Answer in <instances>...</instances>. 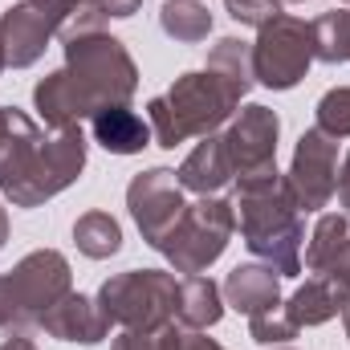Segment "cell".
Wrapping results in <instances>:
<instances>
[{
  "label": "cell",
  "instance_id": "1",
  "mask_svg": "<svg viewBox=\"0 0 350 350\" xmlns=\"http://www.w3.org/2000/svg\"><path fill=\"white\" fill-rule=\"evenodd\" d=\"M139 90L131 49L110 33H78L66 41V66L33 86V110L57 135L82 126L102 106H126Z\"/></svg>",
  "mask_w": 350,
  "mask_h": 350
},
{
  "label": "cell",
  "instance_id": "2",
  "mask_svg": "<svg viewBox=\"0 0 350 350\" xmlns=\"http://www.w3.org/2000/svg\"><path fill=\"white\" fill-rule=\"evenodd\" d=\"M232 212H237L241 237L257 261H265L277 277L301 273L306 224H301V208H297L289 179L277 167L257 175H237Z\"/></svg>",
  "mask_w": 350,
  "mask_h": 350
},
{
  "label": "cell",
  "instance_id": "3",
  "mask_svg": "<svg viewBox=\"0 0 350 350\" xmlns=\"http://www.w3.org/2000/svg\"><path fill=\"white\" fill-rule=\"evenodd\" d=\"M86 135L82 126L45 135L33 118L12 139V147L0 159V191L12 200V208H37L53 196H62L86 167Z\"/></svg>",
  "mask_w": 350,
  "mask_h": 350
},
{
  "label": "cell",
  "instance_id": "4",
  "mask_svg": "<svg viewBox=\"0 0 350 350\" xmlns=\"http://www.w3.org/2000/svg\"><path fill=\"white\" fill-rule=\"evenodd\" d=\"M241 106V94L228 90L212 70H187L172 82L167 94L147 102V122L155 147L175 151L187 139L216 135Z\"/></svg>",
  "mask_w": 350,
  "mask_h": 350
},
{
  "label": "cell",
  "instance_id": "5",
  "mask_svg": "<svg viewBox=\"0 0 350 350\" xmlns=\"http://www.w3.org/2000/svg\"><path fill=\"white\" fill-rule=\"evenodd\" d=\"M175 301H179V281L163 269H126L102 281L98 289V306L110 318V326L143 334H163L172 326Z\"/></svg>",
  "mask_w": 350,
  "mask_h": 350
},
{
  "label": "cell",
  "instance_id": "6",
  "mask_svg": "<svg viewBox=\"0 0 350 350\" xmlns=\"http://www.w3.org/2000/svg\"><path fill=\"white\" fill-rule=\"evenodd\" d=\"M237 232V212L232 200L220 196H200L196 204L183 208V216L175 220V228L163 237L159 253L172 261L175 273H204L208 265H216L224 257L228 241Z\"/></svg>",
  "mask_w": 350,
  "mask_h": 350
},
{
  "label": "cell",
  "instance_id": "7",
  "mask_svg": "<svg viewBox=\"0 0 350 350\" xmlns=\"http://www.w3.org/2000/svg\"><path fill=\"white\" fill-rule=\"evenodd\" d=\"M314 66V25L301 16H273L253 41V78L265 90H293Z\"/></svg>",
  "mask_w": 350,
  "mask_h": 350
},
{
  "label": "cell",
  "instance_id": "8",
  "mask_svg": "<svg viewBox=\"0 0 350 350\" xmlns=\"http://www.w3.org/2000/svg\"><path fill=\"white\" fill-rule=\"evenodd\" d=\"M285 179H289L301 212H322L338 191V139H330L318 126L301 131Z\"/></svg>",
  "mask_w": 350,
  "mask_h": 350
},
{
  "label": "cell",
  "instance_id": "9",
  "mask_svg": "<svg viewBox=\"0 0 350 350\" xmlns=\"http://www.w3.org/2000/svg\"><path fill=\"white\" fill-rule=\"evenodd\" d=\"M126 208H131L143 241L151 249H159L187 204H183V187H179L172 167H147L126 183Z\"/></svg>",
  "mask_w": 350,
  "mask_h": 350
},
{
  "label": "cell",
  "instance_id": "10",
  "mask_svg": "<svg viewBox=\"0 0 350 350\" xmlns=\"http://www.w3.org/2000/svg\"><path fill=\"white\" fill-rule=\"evenodd\" d=\"M8 281H12V293H16L21 314H25L29 326H37L45 318V310H53L66 293H74L70 261L57 249H37V253L21 257L8 269Z\"/></svg>",
  "mask_w": 350,
  "mask_h": 350
},
{
  "label": "cell",
  "instance_id": "11",
  "mask_svg": "<svg viewBox=\"0 0 350 350\" xmlns=\"http://www.w3.org/2000/svg\"><path fill=\"white\" fill-rule=\"evenodd\" d=\"M277 139H281V118L277 110H269L261 102H249L232 114L228 131H224V147L232 159L237 175H257L277 167Z\"/></svg>",
  "mask_w": 350,
  "mask_h": 350
},
{
  "label": "cell",
  "instance_id": "12",
  "mask_svg": "<svg viewBox=\"0 0 350 350\" xmlns=\"http://www.w3.org/2000/svg\"><path fill=\"white\" fill-rule=\"evenodd\" d=\"M37 326L49 338L82 342V347H98V342L110 338V318L102 314L98 297H86V293H66L53 310H45V318Z\"/></svg>",
  "mask_w": 350,
  "mask_h": 350
},
{
  "label": "cell",
  "instance_id": "13",
  "mask_svg": "<svg viewBox=\"0 0 350 350\" xmlns=\"http://www.w3.org/2000/svg\"><path fill=\"white\" fill-rule=\"evenodd\" d=\"M347 301H350V277L347 273H314L281 306H285V314H289V322L297 330H310V326H326L330 318H338Z\"/></svg>",
  "mask_w": 350,
  "mask_h": 350
},
{
  "label": "cell",
  "instance_id": "14",
  "mask_svg": "<svg viewBox=\"0 0 350 350\" xmlns=\"http://www.w3.org/2000/svg\"><path fill=\"white\" fill-rule=\"evenodd\" d=\"M0 33H4V57L12 70H29L33 62H41V53L49 49V37H53V25L25 0V4H12L4 16H0Z\"/></svg>",
  "mask_w": 350,
  "mask_h": 350
},
{
  "label": "cell",
  "instance_id": "15",
  "mask_svg": "<svg viewBox=\"0 0 350 350\" xmlns=\"http://www.w3.org/2000/svg\"><path fill=\"white\" fill-rule=\"evenodd\" d=\"M220 293H224V306H232L237 314H249L253 318L261 310L281 306V277L265 261H249V265H237L224 277Z\"/></svg>",
  "mask_w": 350,
  "mask_h": 350
},
{
  "label": "cell",
  "instance_id": "16",
  "mask_svg": "<svg viewBox=\"0 0 350 350\" xmlns=\"http://www.w3.org/2000/svg\"><path fill=\"white\" fill-rule=\"evenodd\" d=\"M232 159H228V147H224V135H204L196 143V151L179 163V187L183 191H196V196H216L228 179H232Z\"/></svg>",
  "mask_w": 350,
  "mask_h": 350
},
{
  "label": "cell",
  "instance_id": "17",
  "mask_svg": "<svg viewBox=\"0 0 350 350\" xmlns=\"http://www.w3.org/2000/svg\"><path fill=\"white\" fill-rule=\"evenodd\" d=\"M306 269L310 273H347L350 277V220L347 212L318 216L306 241Z\"/></svg>",
  "mask_w": 350,
  "mask_h": 350
},
{
  "label": "cell",
  "instance_id": "18",
  "mask_svg": "<svg viewBox=\"0 0 350 350\" xmlns=\"http://www.w3.org/2000/svg\"><path fill=\"white\" fill-rule=\"evenodd\" d=\"M94 143L106 147L110 155H139L143 147H151V122L139 118L131 106H102L94 118Z\"/></svg>",
  "mask_w": 350,
  "mask_h": 350
},
{
  "label": "cell",
  "instance_id": "19",
  "mask_svg": "<svg viewBox=\"0 0 350 350\" xmlns=\"http://www.w3.org/2000/svg\"><path fill=\"white\" fill-rule=\"evenodd\" d=\"M224 318V293L212 277L191 273L179 281V301H175V326L183 330H208Z\"/></svg>",
  "mask_w": 350,
  "mask_h": 350
},
{
  "label": "cell",
  "instance_id": "20",
  "mask_svg": "<svg viewBox=\"0 0 350 350\" xmlns=\"http://www.w3.org/2000/svg\"><path fill=\"white\" fill-rule=\"evenodd\" d=\"M228 90H237L241 98L253 90V41H241V37H220L212 49H208V66Z\"/></svg>",
  "mask_w": 350,
  "mask_h": 350
},
{
  "label": "cell",
  "instance_id": "21",
  "mask_svg": "<svg viewBox=\"0 0 350 350\" xmlns=\"http://www.w3.org/2000/svg\"><path fill=\"white\" fill-rule=\"evenodd\" d=\"M74 245L90 261H106L122 249V228L110 212H86L74 220Z\"/></svg>",
  "mask_w": 350,
  "mask_h": 350
},
{
  "label": "cell",
  "instance_id": "22",
  "mask_svg": "<svg viewBox=\"0 0 350 350\" xmlns=\"http://www.w3.org/2000/svg\"><path fill=\"white\" fill-rule=\"evenodd\" d=\"M159 25H163V33L175 37V41L200 45V41H208V33H212V12H208L200 0H163Z\"/></svg>",
  "mask_w": 350,
  "mask_h": 350
},
{
  "label": "cell",
  "instance_id": "23",
  "mask_svg": "<svg viewBox=\"0 0 350 350\" xmlns=\"http://www.w3.org/2000/svg\"><path fill=\"white\" fill-rule=\"evenodd\" d=\"M143 8V0H78L74 4V16L62 25V41L78 37V33H98L106 21H126Z\"/></svg>",
  "mask_w": 350,
  "mask_h": 350
},
{
  "label": "cell",
  "instance_id": "24",
  "mask_svg": "<svg viewBox=\"0 0 350 350\" xmlns=\"http://www.w3.org/2000/svg\"><path fill=\"white\" fill-rule=\"evenodd\" d=\"M310 25H314V62H326V66L350 62V8L322 12Z\"/></svg>",
  "mask_w": 350,
  "mask_h": 350
},
{
  "label": "cell",
  "instance_id": "25",
  "mask_svg": "<svg viewBox=\"0 0 350 350\" xmlns=\"http://www.w3.org/2000/svg\"><path fill=\"white\" fill-rule=\"evenodd\" d=\"M314 126L326 131L330 139H350V86H334L326 90L314 106Z\"/></svg>",
  "mask_w": 350,
  "mask_h": 350
},
{
  "label": "cell",
  "instance_id": "26",
  "mask_svg": "<svg viewBox=\"0 0 350 350\" xmlns=\"http://www.w3.org/2000/svg\"><path fill=\"white\" fill-rule=\"evenodd\" d=\"M297 334H301V330L289 322L285 306H273V310H261V314L249 318V338L261 342V347H285V342H293Z\"/></svg>",
  "mask_w": 350,
  "mask_h": 350
},
{
  "label": "cell",
  "instance_id": "27",
  "mask_svg": "<svg viewBox=\"0 0 350 350\" xmlns=\"http://www.w3.org/2000/svg\"><path fill=\"white\" fill-rule=\"evenodd\" d=\"M224 8H228V16L237 25H253V29H261L273 16H281V0H224Z\"/></svg>",
  "mask_w": 350,
  "mask_h": 350
},
{
  "label": "cell",
  "instance_id": "28",
  "mask_svg": "<svg viewBox=\"0 0 350 350\" xmlns=\"http://www.w3.org/2000/svg\"><path fill=\"white\" fill-rule=\"evenodd\" d=\"M0 330H8V334H21V330H29L25 314H21V301H16V293H12V281H8V273H0Z\"/></svg>",
  "mask_w": 350,
  "mask_h": 350
},
{
  "label": "cell",
  "instance_id": "29",
  "mask_svg": "<svg viewBox=\"0 0 350 350\" xmlns=\"http://www.w3.org/2000/svg\"><path fill=\"white\" fill-rule=\"evenodd\" d=\"M163 350H224L216 338H204V330H183V326H167L163 334Z\"/></svg>",
  "mask_w": 350,
  "mask_h": 350
},
{
  "label": "cell",
  "instance_id": "30",
  "mask_svg": "<svg viewBox=\"0 0 350 350\" xmlns=\"http://www.w3.org/2000/svg\"><path fill=\"white\" fill-rule=\"evenodd\" d=\"M25 122H29L25 110H16V106H0V159H4V151L12 147V139L25 131Z\"/></svg>",
  "mask_w": 350,
  "mask_h": 350
},
{
  "label": "cell",
  "instance_id": "31",
  "mask_svg": "<svg viewBox=\"0 0 350 350\" xmlns=\"http://www.w3.org/2000/svg\"><path fill=\"white\" fill-rule=\"evenodd\" d=\"M29 4H33V8L53 25V33H62V25L74 16V4H78V0H29Z\"/></svg>",
  "mask_w": 350,
  "mask_h": 350
},
{
  "label": "cell",
  "instance_id": "32",
  "mask_svg": "<svg viewBox=\"0 0 350 350\" xmlns=\"http://www.w3.org/2000/svg\"><path fill=\"white\" fill-rule=\"evenodd\" d=\"M110 350H163V338L159 334H143V330H122Z\"/></svg>",
  "mask_w": 350,
  "mask_h": 350
},
{
  "label": "cell",
  "instance_id": "33",
  "mask_svg": "<svg viewBox=\"0 0 350 350\" xmlns=\"http://www.w3.org/2000/svg\"><path fill=\"white\" fill-rule=\"evenodd\" d=\"M338 204L350 216V151H347V159H342V167H338Z\"/></svg>",
  "mask_w": 350,
  "mask_h": 350
},
{
  "label": "cell",
  "instance_id": "34",
  "mask_svg": "<svg viewBox=\"0 0 350 350\" xmlns=\"http://www.w3.org/2000/svg\"><path fill=\"white\" fill-rule=\"evenodd\" d=\"M0 350H37V342L25 338V334H8V338L0 342Z\"/></svg>",
  "mask_w": 350,
  "mask_h": 350
},
{
  "label": "cell",
  "instance_id": "35",
  "mask_svg": "<svg viewBox=\"0 0 350 350\" xmlns=\"http://www.w3.org/2000/svg\"><path fill=\"white\" fill-rule=\"evenodd\" d=\"M4 241H8V212H4V204H0V249H4Z\"/></svg>",
  "mask_w": 350,
  "mask_h": 350
},
{
  "label": "cell",
  "instance_id": "36",
  "mask_svg": "<svg viewBox=\"0 0 350 350\" xmlns=\"http://www.w3.org/2000/svg\"><path fill=\"white\" fill-rule=\"evenodd\" d=\"M8 70V57H4V33H0V74Z\"/></svg>",
  "mask_w": 350,
  "mask_h": 350
},
{
  "label": "cell",
  "instance_id": "37",
  "mask_svg": "<svg viewBox=\"0 0 350 350\" xmlns=\"http://www.w3.org/2000/svg\"><path fill=\"white\" fill-rule=\"evenodd\" d=\"M342 326H347V338H350V301L342 306Z\"/></svg>",
  "mask_w": 350,
  "mask_h": 350
},
{
  "label": "cell",
  "instance_id": "38",
  "mask_svg": "<svg viewBox=\"0 0 350 350\" xmlns=\"http://www.w3.org/2000/svg\"><path fill=\"white\" fill-rule=\"evenodd\" d=\"M273 350H293V347H273Z\"/></svg>",
  "mask_w": 350,
  "mask_h": 350
},
{
  "label": "cell",
  "instance_id": "39",
  "mask_svg": "<svg viewBox=\"0 0 350 350\" xmlns=\"http://www.w3.org/2000/svg\"><path fill=\"white\" fill-rule=\"evenodd\" d=\"M293 4H306V0H293Z\"/></svg>",
  "mask_w": 350,
  "mask_h": 350
},
{
  "label": "cell",
  "instance_id": "40",
  "mask_svg": "<svg viewBox=\"0 0 350 350\" xmlns=\"http://www.w3.org/2000/svg\"><path fill=\"white\" fill-rule=\"evenodd\" d=\"M342 4H350V0H342Z\"/></svg>",
  "mask_w": 350,
  "mask_h": 350
}]
</instances>
